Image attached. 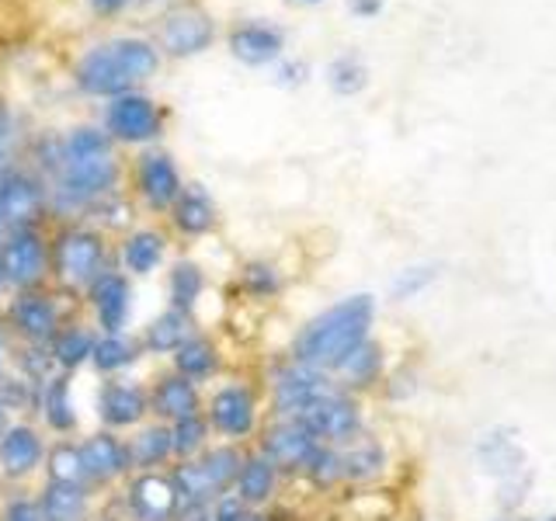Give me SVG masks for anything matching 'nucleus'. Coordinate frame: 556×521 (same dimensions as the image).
<instances>
[{
	"label": "nucleus",
	"mask_w": 556,
	"mask_h": 521,
	"mask_svg": "<svg viewBox=\"0 0 556 521\" xmlns=\"http://www.w3.org/2000/svg\"><path fill=\"white\" fill-rule=\"evenodd\" d=\"M42 185L49 208L60 216L91 213L94 205L115 195L118 156L104 129L80 126L66 132L42 153Z\"/></svg>",
	"instance_id": "nucleus-1"
},
{
	"label": "nucleus",
	"mask_w": 556,
	"mask_h": 521,
	"mask_svg": "<svg viewBox=\"0 0 556 521\" xmlns=\"http://www.w3.org/2000/svg\"><path fill=\"white\" fill-rule=\"evenodd\" d=\"M372 323H376L372 295L369 292L344 295V300L327 306L324 313H317V317L295 330L289 344V358L330 376L365 338H372Z\"/></svg>",
	"instance_id": "nucleus-2"
},
{
	"label": "nucleus",
	"mask_w": 556,
	"mask_h": 521,
	"mask_svg": "<svg viewBox=\"0 0 556 521\" xmlns=\"http://www.w3.org/2000/svg\"><path fill=\"white\" fill-rule=\"evenodd\" d=\"M161 69V52L147 39H112L87 49L77 63V87L94 98H118L136 91Z\"/></svg>",
	"instance_id": "nucleus-3"
},
{
	"label": "nucleus",
	"mask_w": 556,
	"mask_h": 521,
	"mask_svg": "<svg viewBox=\"0 0 556 521\" xmlns=\"http://www.w3.org/2000/svg\"><path fill=\"white\" fill-rule=\"evenodd\" d=\"M112 268L109 237L94 226L70 223L49 237V285L84 300L94 278Z\"/></svg>",
	"instance_id": "nucleus-4"
},
{
	"label": "nucleus",
	"mask_w": 556,
	"mask_h": 521,
	"mask_svg": "<svg viewBox=\"0 0 556 521\" xmlns=\"http://www.w3.org/2000/svg\"><path fill=\"white\" fill-rule=\"evenodd\" d=\"M77 306H80L77 295H66L52 285L11 292V300L0 309V330H4L8 344L49 347L56 330L77 317Z\"/></svg>",
	"instance_id": "nucleus-5"
},
{
	"label": "nucleus",
	"mask_w": 556,
	"mask_h": 521,
	"mask_svg": "<svg viewBox=\"0 0 556 521\" xmlns=\"http://www.w3.org/2000/svg\"><path fill=\"white\" fill-rule=\"evenodd\" d=\"M243 448L248 445H233V442H213L202 456L174 462L167 473L174 480V491L181 497V511H208L219 494L233 491L240 462H243Z\"/></svg>",
	"instance_id": "nucleus-6"
},
{
	"label": "nucleus",
	"mask_w": 556,
	"mask_h": 521,
	"mask_svg": "<svg viewBox=\"0 0 556 521\" xmlns=\"http://www.w3.org/2000/svg\"><path fill=\"white\" fill-rule=\"evenodd\" d=\"M261 407H265V393H261L254 382L230 379V382H219V386L205 396L202 414L219 442L251 445L257 439L261 424H265V410Z\"/></svg>",
	"instance_id": "nucleus-7"
},
{
	"label": "nucleus",
	"mask_w": 556,
	"mask_h": 521,
	"mask_svg": "<svg viewBox=\"0 0 556 521\" xmlns=\"http://www.w3.org/2000/svg\"><path fill=\"white\" fill-rule=\"evenodd\" d=\"M334 376L320 369L295 361L289 355H278L265 369V399H268V417H300L313 399H320L327 390H334Z\"/></svg>",
	"instance_id": "nucleus-8"
},
{
	"label": "nucleus",
	"mask_w": 556,
	"mask_h": 521,
	"mask_svg": "<svg viewBox=\"0 0 556 521\" xmlns=\"http://www.w3.org/2000/svg\"><path fill=\"white\" fill-rule=\"evenodd\" d=\"M0 282L8 292L49 285V237L42 226H14L0 237Z\"/></svg>",
	"instance_id": "nucleus-9"
},
{
	"label": "nucleus",
	"mask_w": 556,
	"mask_h": 521,
	"mask_svg": "<svg viewBox=\"0 0 556 521\" xmlns=\"http://www.w3.org/2000/svg\"><path fill=\"white\" fill-rule=\"evenodd\" d=\"M251 445L261 456H268L286 480L289 476L303 480V473L309 469L313 456H317L324 442L313 439V434L300 421H292V417H268Z\"/></svg>",
	"instance_id": "nucleus-10"
},
{
	"label": "nucleus",
	"mask_w": 556,
	"mask_h": 521,
	"mask_svg": "<svg viewBox=\"0 0 556 521\" xmlns=\"http://www.w3.org/2000/svg\"><path fill=\"white\" fill-rule=\"evenodd\" d=\"M115 500L126 521H178L181 514V497L174 491L167 469L132 473L115 491Z\"/></svg>",
	"instance_id": "nucleus-11"
},
{
	"label": "nucleus",
	"mask_w": 556,
	"mask_h": 521,
	"mask_svg": "<svg viewBox=\"0 0 556 521\" xmlns=\"http://www.w3.org/2000/svg\"><path fill=\"white\" fill-rule=\"evenodd\" d=\"M292 421H300L313 439L324 442V445H344V442H352L355 434L365 431L358 396L341 390V386L327 390L320 399H313V404L300 417H292Z\"/></svg>",
	"instance_id": "nucleus-12"
},
{
	"label": "nucleus",
	"mask_w": 556,
	"mask_h": 521,
	"mask_svg": "<svg viewBox=\"0 0 556 521\" xmlns=\"http://www.w3.org/2000/svg\"><path fill=\"white\" fill-rule=\"evenodd\" d=\"M94 414L104 431L129 434L143 421H150V390L143 379L132 376H112L101 379L94 396Z\"/></svg>",
	"instance_id": "nucleus-13"
},
{
	"label": "nucleus",
	"mask_w": 556,
	"mask_h": 521,
	"mask_svg": "<svg viewBox=\"0 0 556 521\" xmlns=\"http://www.w3.org/2000/svg\"><path fill=\"white\" fill-rule=\"evenodd\" d=\"M104 132L112 136V143H129V147H147L156 143L164 132V115L156 109V101L147 94H118L104 109Z\"/></svg>",
	"instance_id": "nucleus-14"
},
{
	"label": "nucleus",
	"mask_w": 556,
	"mask_h": 521,
	"mask_svg": "<svg viewBox=\"0 0 556 521\" xmlns=\"http://www.w3.org/2000/svg\"><path fill=\"white\" fill-rule=\"evenodd\" d=\"M46 431L35 421H25V417L8 421V428L0 431V476L17 486L39 476L46 466Z\"/></svg>",
	"instance_id": "nucleus-15"
},
{
	"label": "nucleus",
	"mask_w": 556,
	"mask_h": 521,
	"mask_svg": "<svg viewBox=\"0 0 556 521\" xmlns=\"http://www.w3.org/2000/svg\"><path fill=\"white\" fill-rule=\"evenodd\" d=\"M77 445H80L87 480H91L94 491H118V486L132 476L126 434L98 428L91 434H84V439H77Z\"/></svg>",
	"instance_id": "nucleus-16"
},
{
	"label": "nucleus",
	"mask_w": 556,
	"mask_h": 521,
	"mask_svg": "<svg viewBox=\"0 0 556 521\" xmlns=\"http://www.w3.org/2000/svg\"><path fill=\"white\" fill-rule=\"evenodd\" d=\"M84 306L91 313V323L98 334H122V330H129L132 278L118 268H109L101 278H94L91 289L84 292Z\"/></svg>",
	"instance_id": "nucleus-17"
},
{
	"label": "nucleus",
	"mask_w": 556,
	"mask_h": 521,
	"mask_svg": "<svg viewBox=\"0 0 556 521\" xmlns=\"http://www.w3.org/2000/svg\"><path fill=\"white\" fill-rule=\"evenodd\" d=\"M150 417L161 424H174V421H185L191 414H202L205 404V393L199 382H191L185 376H178L174 369L156 372L150 382Z\"/></svg>",
	"instance_id": "nucleus-18"
},
{
	"label": "nucleus",
	"mask_w": 556,
	"mask_h": 521,
	"mask_svg": "<svg viewBox=\"0 0 556 521\" xmlns=\"http://www.w3.org/2000/svg\"><path fill=\"white\" fill-rule=\"evenodd\" d=\"M136 191L143 195V202L156 213H170V205L178 202L185 191L181 170L170 161V153L164 150H147L136 161Z\"/></svg>",
	"instance_id": "nucleus-19"
},
{
	"label": "nucleus",
	"mask_w": 556,
	"mask_h": 521,
	"mask_svg": "<svg viewBox=\"0 0 556 521\" xmlns=\"http://www.w3.org/2000/svg\"><path fill=\"white\" fill-rule=\"evenodd\" d=\"M31 414L39 417L49 434L70 439L80 424L77 404H74V376L52 372L46 382H39V386H35V410Z\"/></svg>",
	"instance_id": "nucleus-20"
},
{
	"label": "nucleus",
	"mask_w": 556,
	"mask_h": 521,
	"mask_svg": "<svg viewBox=\"0 0 556 521\" xmlns=\"http://www.w3.org/2000/svg\"><path fill=\"white\" fill-rule=\"evenodd\" d=\"M216 39V25L213 17L199 8H181V11H170L161 25V49L170 52V56H199Z\"/></svg>",
	"instance_id": "nucleus-21"
},
{
	"label": "nucleus",
	"mask_w": 556,
	"mask_h": 521,
	"mask_svg": "<svg viewBox=\"0 0 556 521\" xmlns=\"http://www.w3.org/2000/svg\"><path fill=\"white\" fill-rule=\"evenodd\" d=\"M35 500H39V511L46 521H94L101 511L98 491L84 483L42 480V486L35 491Z\"/></svg>",
	"instance_id": "nucleus-22"
},
{
	"label": "nucleus",
	"mask_w": 556,
	"mask_h": 521,
	"mask_svg": "<svg viewBox=\"0 0 556 521\" xmlns=\"http://www.w3.org/2000/svg\"><path fill=\"white\" fill-rule=\"evenodd\" d=\"M282 483H286V476L278 473L268 456H261L254 445L243 448V462H240V473L233 483V494L248 504L251 511H268L278 491H282Z\"/></svg>",
	"instance_id": "nucleus-23"
},
{
	"label": "nucleus",
	"mask_w": 556,
	"mask_h": 521,
	"mask_svg": "<svg viewBox=\"0 0 556 521\" xmlns=\"http://www.w3.org/2000/svg\"><path fill=\"white\" fill-rule=\"evenodd\" d=\"M170 369L185 379H191V382H199V386L202 382H213L226 369L223 347L213 334H208V330H195V334H191L178 352L170 355Z\"/></svg>",
	"instance_id": "nucleus-24"
},
{
	"label": "nucleus",
	"mask_w": 556,
	"mask_h": 521,
	"mask_svg": "<svg viewBox=\"0 0 556 521\" xmlns=\"http://www.w3.org/2000/svg\"><path fill=\"white\" fill-rule=\"evenodd\" d=\"M94 341H98V330L91 320H66L56 338L49 341V358L56 365V372H66V376H77L80 369H87V361H91V352H94Z\"/></svg>",
	"instance_id": "nucleus-25"
},
{
	"label": "nucleus",
	"mask_w": 556,
	"mask_h": 521,
	"mask_svg": "<svg viewBox=\"0 0 556 521\" xmlns=\"http://www.w3.org/2000/svg\"><path fill=\"white\" fill-rule=\"evenodd\" d=\"M341 452V469H344V486H372L382 473H387V448L369 431L355 434L352 442L338 445Z\"/></svg>",
	"instance_id": "nucleus-26"
},
{
	"label": "nucleus",
	"mask_w": 556,
	"mask_h": 521,
	"mask_svg": "<svg viewBox=\"0 0 556 521\" xmlns=\"http://www.w3.org/2000/svg\"><path fill=\"white\" fill-rule=\"evenodd\" d=\"M286 35L268 22H243L230 31V52L243 66H268L282 56Z\"/></svg>",
	"instance_id": "nucleus-27"
},
{
	"label": "nucleus",
	"mask_w": 556,
	"mask_h": 521,
	"mask_svg": "<svg viewBox=\"0 0 556 521\" xmlns=\"http://www.w3.org/2000/svg\"><path fill=\"white\" fill-rule=\"evenodd\" d=\"M129 445V462L132 473H153V469H170L174 462V445H170V428L161 421H143L126 434Z\"/></svg>",
	"instance_id": "nucleus-28"
},
{
	"label": "nucleus",
	"mask_w": 556,
	"mask_h": 521,
	"mask_svg": "<svg viewBox=\"0 0 556 521\" xmlns=\"http://www.w3.org/2000/svg\"><path fill=\"white\" fill-rule=\"evenodd\" d=\"M387 372V352L376 338H365L352 355H348L334 372V382L348 393H362V390H372L376 382Z\"/></svg>",
	"instance_id": "nucleus-29"
},
{
	"label": "nucleus",
	"mask_w": 556,
	"mask_h": 521,
	"mask_svg": "<svg viewBox=\"0 0 556 521\" xmlns=\"http://www.w3.org/2000/svg\"><path fill=\"white\" fill-rule=\"evenodd\" d=\"M164 257H167V237L161 230H150V226L126 233L118 243V265H122L118 271H126L129 278L153 275L164 265Z\"/></svg>",
	"instance_id": "nucleus-30"
},
{
	"label": "nucleus",
	"mask_w": 556,
	"mask_h": 521,
	"mask_svg": "<svg viewBox=\"0 0 556 521\" xmlns=\"http://www.w3.org/2000/svg\"><path fill=\"white\" fill-rule=\"evenodd\" d=\"M195 330H199V323L191 320L188 313L167 306L161 317H153L143 327V334H139V344H143V355L147 358H170L191 334H195Z\"/></svg>",
	"instance_id": "nucleus-31"
},
{
	"label": "nucleus",
	"mask_w": 556,
	"mask_h": 521,
	"mask_svg": "<svg viewBox=\"0 0 556 521\" xmlns=\"http://www.w3.org/2000/svg\"><path fill=\"white\" fill-rule=\"evenodd\" d=\"M205 295H208V275L199 260H191V257L174 260L167 271V306L181 309L195 320V309L202 306Z\"/></svg>",
	"instance_id": "nucleus-32"
},
{
	"label": "nucleus",
	"mask_w": 556,
	"mask_h": 521,
	"mask_svg": "<svg viewBox=\"0 0 556 521\" xmlns=\"http://www.w3.org/2000/svg\"><path fill=\"white\" fill-rule=\"evenodd\" d=\"M143 344L132 334H98L94 341V352H91V369L101 376V379H112V376H126L129 369H136L139 361H143Z\"/></svg>",
	"instance_id": "nucleus-33"
},
{
	"label": "nucleus",
	"mask_w": 556,
	"mask_h": 521,
	"mask_svg": "<svg viewBox=\"0 0 556 521\" xmlns=\"http://www.w3.org/2000/svg\"><path fill=\"white\" fill-rule=\"evenodd\" d=\"M170 219L181 237H205L216 230V202L202 185H185L178 202L170 205Z\"/></svg>",
	"instance_id": "nucleus-34"
},
{
	"label": "nucleus",
	"mask_w": 556,
	"mask_h": 521,
	"mask_svg": "<svg viewBox=\"0 0 556 521\" xmlns=\"http://www.w3.org/2000/svg\"><path fill=\"white\" fill-rule=\"evenodd\" d=\"M237 292L243 295L240 303H271L282 292V271L271 260H248L237 271Z\"/></svg>",
	"instance_id": "nucleus-35"
},
{
	"label": "nucleus",
	"mask_w": 556,
	"mask_h": 521,
	"mask_svg": "<svg viewBox=\"0 0 556 521\" xmlns=\"http://www.w3.org/2000/svg\"><path fill=\"white\" fill-rule=\"evenodd\" d=\"M42 469H46V480H52V483H84V486H91V480H87V469H84V459H80V445L74 439L49 442Z\"/></svg>",
	"instance_id": "nucleus-36"
},
{
	"label": "nucleus",
	"mask_w": 556,
	"mask_h": 521,
	"mask_svg": "<svg viewBox=\"0 0 556 521\" xmlns=\"http://www.w3.org/2000/svg\"><path fill=\"white\" fill-rule=\"evenodd\" d=\"M170 428V445H174V462H185V459H195L202 452L213 445V428H208L205 414H191L185 421H174Z\"/></svg>",
	"instance_id": "nucleus-37"
},
{
	"label": "nucleus",
	"mask_w": 556,
	"mask_h": 521,
	"mask_svg": "<svg viewBox=\"0 0 556 521\" xmlns=\"http://www.w3.org/2000/svg\"><path fill=\"white\" fill-rule=\"evenodd\" d=\"M327 84L334 87V94L352 98V94L362 91L365 84H369V69H365V63L358 56L344 52V56H338L334 63L327 66Z\"/></svg>",
	"instance_id": "nucleus-38"
},
{
	"label": "nucleus",
	"mask_w": 556,
	"mask_h": 521,
	"mask_svg": "<svg viewBox=\"0 0 556 521\" xmlns=\"http://www.w3.org/2000/svg\"><path fill=\"white\" fill-rule=\"evenodd\" d=\"M434 271L431 265H417V268H404L396 278H393V285H390V295L396 303H404V300H414L417 292H425L431 282H434Z\"/></svg>",
	"instance_id": "nucleus-39"
},
{
	"label": "nucleus",
	"mask_w": 556,
	"mask_h": 521,
	"mask_svg": "<svg viewBox=\"0 0 556 521\" xmlns=\"http://www.w3.org/2000/svg\"><path fill=\"white\" fill-rule=\"evenodd\" d=\"M0 521H46L39 511V500L35 494H11L4 504H0Z\"/></svg>",
	"instance_id": "nucleus-40"
},
{
	"label": "nucleus",
	"mask_w": 556,
	"mask_h": 521,
	"mask_svg": "<svg viewBox=\"0 0 556 521\" xmlns=\"http://www.w3.org/2000/svg\"><path fill=\"white\" fill-rule=\"evenodd\" d=\"M248 511H251L248 504H243L233 491H226L208 504V521H240Z\"/></svg>",
	"instance_id": "nucleus-41"
},
{
	"label": "nucleus",
	"mask_w": 556,
	"mask_h": 521,
	"mask_svg": "<svg viewBox=\"0 0 556 521\" xmlns=\"http://www.w3.org/2000/svg\"><path fill=\"white\" fill-rule=\"evenodd\" d=\"M306 74H309V69H306V63H282V66H278V84H286V87H295V84H303L306 80Z\"/></svg>",
	"instance_id": "nucleus-42"
},
{
	"label": "nucleus",
	"mask_w": 556,
	"mask_h": 521,
	"mask_svg": "<svg viewBox=\"0 0 556 521\" xmlns=\"http://www.w3.org/2000/svg\"><path fill=\"white\" fill-rule=\"evenodd\" d=\"M348 11L355 17H376L382 11V0H348Z\"/></svg>",
	"instance_id": "nucleus-43"
},
{
	"label": "nucleus",
	"mask_w": 556,
	"mask_h": 521,
	"mask_svg": "<svg viewBox=\"0 0 556 521\" xmlns=\"http://www.w3.org/2000/svg\"><path fill=\"white\" fill-rule=\"evenodd\" d=\"M126 4H129V0H91V8L98 14H118Z\"/></svg>",
	"instance_id": "nucleus-44"
},
{
	"label": "nucleus",
	"mask_w": 556,
	"mask_h": 521,
	"mask_svg": "<svg viewBox=\"0 0 556 521\" xmlns=\"http://www.w3.org/2000/svg\"><path fill=\"white\" fill-rule=\"evenodd\" d=\"M11 369V355H8V338H4V330H0V376H4Z\"/></svg>",
	"instance_id": "nucleus-45"
},
{
	"label": "nucleus",
	"mask_w": 556,
	"mask_h": 521,
	"mask_svg": "<svg viewBox=\"0 0 556 521\" xmlns=\"http://www.w3.org/2000/svg\"><path fill=\"white\" fill-rule=\"evenodd\" d=\"M240 521H275V514L271 511H248Z\"/></svg>",
	"instance_id": "nucleus-46"
},
{
	"label": "nucleus",
	"mask_w": 556,
	"mask_h": 521,
	"mask_svg": "<svg viewBox=\"0 0 556 521\" xmlns=\"http://www.w3.org/2000/svg\"><path fill=\"white\" fill-rule=\"evenodd\" d=\"M4 139H8V109L0 104V143H4Z\"/></svg>",
	"instance_id": "nucleus-47"
},
{
	"label": "nucleus",
	"mask_w": 556,
	"mask_h": 521,
	"mask_svg": "<svg viewBox=\"0 0 556 521\" xmlns=\"http://www.w3.org/2000/svg\"><path fill=\"white\" fill-rule=\"evenodd\" d=\"M306 4H320V0H306Z\"/></svg>",
	"instance_id": "nucleus-48"
}]
</instances>
